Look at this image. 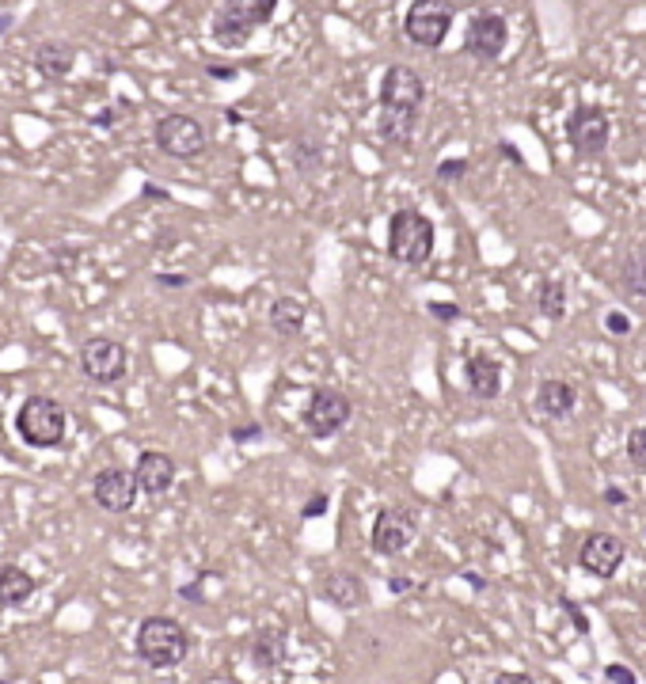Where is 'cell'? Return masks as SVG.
<instances>
[{"mask_svg":"<svg viewBox=\"0 0 646 684\" xmlns=\"http://www.w3.org/2000/svg\"><path fill=\"white\" fill-rule=\"evenodd\" d=\"M16 434L31 449H57V445H65V434H69L65 407L54 396H27L16 411Z\"/></svg>","mask_w":646,"mask_h":684,"instance_id":"obj_1","label":"cell"},{"mask_svg":"<svg viewBox=\"0 0 646 684\" xmlns=\"http://www.w3.org/2000/svg\"><path fill=\"white\" fill-rule=\"evenodd\" d=\"M190 635L187 627L171 616H149L137 627V658L152 669H171L187 658Z\"/></svg>","mask_w":646,"mask_h":684,"instance_id":"obj_2","label":"cell"},{"mask_svg":"<svg viewBox=\"0 0 646 684\" xmlns=\"http://www.w3.org/2000/svg\"><path fill=\"white\" fill-rule=\"evenodd\" d=\"M434 255V221L418 209H396L388 221V259L399 266H422Z\"/></svg>","mask_w":646,"mask_h":684,"instance_id":"obj_3","label":"cell"},{"mask_svg":"<svg viewBox=\"0 0 646 684\" xmlns=\"http://www.w3.org/2000/svg\"><path fill=\"white\" fill-rule=\"evenodd\" d=\"M453 19V0H411V8L403 16V35L422 50H437L453 31Z\"/></svg>","mask_w":646,"mask_h":684,"instance_id":"obj_4","label":"cell"},{"mask_svg":"<svg viewBox=\"0 0 646 684\" xmlns=\"http://www.w3.org/2000/svg\"><path fill=\"white\" fill-rule=\"evenodd\" d=\"M126 369H130V358H126L122 342L95 335L80 346V373L92 380L95 388H114L118 380H126Z\"/></svg>","mask_w":646,"mask_h":684,"instance_id":"obj_5","label":"cell"},{"mask_svg":"<svg viewBox=\"0 0 646 684\" xmlns=\"http://www.w3.org/2000/svg\"><path fill=\"white\" fill-rule=\"evenodd\" d=\"M152 133H156V145L175 160H194L209 145L206 126L198 118H190V114H160Z\"/></svg>","mask_w":646,"mask_h":684,"instance_id":"obj_6","label":"cell"},{"mask_svg":"<svg viewBox=\"0 0 646 684\" xmlns=\"http://www.w3.org/2000/svg\"><path fill=\"white\" fill-rule=\"evenodd\" d=\"M567 141L582 160H597L608 149V141H612L608 114L601 107H593V103H578L567 118Z\"/></svg>","mask_w":646,"mask_h":684,"instance_id":"obj_7","label":"cell"},{"mask_svg":"<svg viewBox=\"0 0 646 684\" xmlns=\"http://www.w3.org/2000/svg\"><path fill=\"white\" fill-rule=\"evenodd\" d=\"M350 415H354V403L342 396L339 388H316L304 407V430L316 441H327L350 422Z\"/></svg>","mask_w":646,"mask_h":684,"instance_id":"obj_8","label":"cell"},{"mask_svg":"<svg viewBox=\"0 0 646 684\" xmlns=\"http://www.w3.org/2000/svg\"><path fill=\"white\" fill-rule=\"evenodd\" d=\"M422 99H426V80L411 69V65H388L380 76V92L377 103L384 111H422Z\"/></svg>","mask_w":646,"mask_h":684,"instance_id":"obj_9","label":"cell"},{"mask_svg":"<svg viewBox=\"0 0 646 684\" xmlns=\"http://www.w3.org/2000/svg\"><path fill=\"white\" fill-rule=\"evenodd\" d=\"M418 532V517L415 510H407V506H384L377 513V521H373V551L377 555H399V551H407V544L415 540Z\"/></svg>","mask_w":646,"mask_h":684,"instance_id":"obj_10","label":"cell"},{"mask_svg":"<svg viewBox=\"0 0 646 684\" xmlns=\"http://www.w3.org/2000/svg\"><path fill=\"white\" fill-rule=\"evenodd\" d=\"M624 540L620 536H612V532H589L586 540H582V551H578V567L593 574V578H616V570L624 567Z\"/></svg>","mask_w":646,"mask_h":684,"instance_id":"obj_11","label":"cell"},{"mask_svg":"<svg viewBox=\"0 0 646 684\" xmlns=\"http://www.w3.org/2000/svg\"><path fill=\"white\" fill-rule=\"evenodd\" d=\"M510 42V23L498 16V12H479L468 23V35H464V54H472L475 61H498L502 50Z\"/></svg>","mask_w":646,"mask_h":684,"instance_id":"obj_12","label":"cell"},{"mask_svg":"<svg viewBox=\"0 0 646 684\" xmlns=\"http://www.w3.org/2000/svg\"><path fill=\"white\" fill-rule=\"evenodd\" d=\"M137 494H141L137 491V479H133V472H126V468H103L92 483L95 506L107 513H130L133 502H137Z\"/></svg>","mask_w":646,"mask_h":684,"instance_id":"obj_13","label":"cell"},{"mask_svg":"<svg viewBox=\"0 0 646 684\" xmlns=\"http://www.w3.org/2000/svg\"><path fill=\"white\" fill-rule=\"evenodd\" d=\"M175 475H179V464L175 456L164 453V449H145L133 464V479H137V491L149 494V498H160L175 487Z\"/></svg>","mask_w":646,"mask_h":684,"instance_id":"obj_14","label":"cell"},{"mask_svg":"<svg viewBox=\"0 0 646 684\" xmlns=\"http://www.w3.org/2000/svg\"><path fill=\"white\" fill-rule=\"evenodd\" d=\"M574 407H578V392H574V384L567 380L551 377V380H540V388H536V411L551 422H563V418L574 415Z\"/></svg>","mask_w":646,"mask_h":684,"instance_id":"obj_15","label":"cell"},{"mask_svg":"<svg viewBox=\"0 0 646 684\" xmlns=\"http://www.w3.org/2000/svg\"><path fill=\"white\" fill-rule=\"evenodd\" d=\"M464 380L475 399H498L502 392V365L491 354H472L464 361Z\"/></svg>","mask_w":646,"mask_h":684,"instance_id":"obj_16","label":"cell"},{"mask_svg":"<svg viewBox=\"0 0 646 684\" xmlns=\"http://www.w3.org/2000/svg\"><path fill=\"white\" fill-rule=\"evenodd\" d=\"M320 597L335 608H358L365 601V582L354 570H331V574H323Z\"/></svg>","mask_w":646,"mask_h":684,"instance_id":"obj_17","label":"cell"},{"mask_svg":"<svg viewBox=\"0 0 646 684\" xmlns=\"http://www.w3.org/2000/svg\"><path fill=\"white\" fill-rule=\"evenodd\" d=\"M73 61H76V50L69 42L46 38V42H38L35 46V69L46 76V80H65V76L73 73Z\"/></svg>","mask_w":646,"mask_h":684,"instance_id":"obj_18","label":"cell"},{"mask_svg":"<svg viewBox=\"0 0 646 684\" xmlns=\"http://www.w3.org/2000/svg\"><path fill=\"white\" fill-rule=\"evenodd\" d=\"M616 289L627 301L646 304V251H627L616 270Z\"/></svg>","mask_w":646,"mask_h":684,"instance_id":"obj_19","label":"cell"},{"mask_svg":"<svg viewBox=\"0 0 646 684\" xmlns=\"http://www.w3.org/2000/svg\"><path fill=\"white\" fill-rule=\"evenodd\" d=\"M415 126H418V114H411V111H384V107L377 111V137L384 145H392V149L411 145Z\"/></svg>","mask_w":646,"mask_h":684,"instance_id":"obj_20","label":"cell"},{"mask_svg":"<svg viewBox=\"0 0 646 684\" xmlns=\"http://www.w3.org/2000/svg\"><path fill=\"white\" fill-rule=\"evenodd\" d=\"M35 593V578L23 567H0V608H19L31 601Z\"/></svg>","mask_w":646,"mask_h":684,"instance_id":"obj_21","label":"cell"},{"mask_svg":"<svg viewBox=\"0 0 646 684\" xmlns=\"http://www.w3.org/2000/svg\"><path fill=\"white\" fill-rule=\"evenodd\" d=\"M247 654H251V662L259 665V669H278L285 658V631H274V627L259 631L251 639V646H247Z\"/></svg>","mask_w":646,"mask_h":684,"instance_id":"obj_22","label":"cell"},{"mask_svg":"<svg viewBox=\"0 0 646 684\" xmlns=\"http://www.w3.org/2000/svg\"><path fill=\"white\" fill-rule=\"evenodd\" d=\"M270 327L282 339H297L304 331V304L297 297H278V301L270 304Z\"/></svg>","mask_w":646,"mask_h":684,"instance_id":"obj_23","label":"cell"},{"mask_svg":"<svg viewBox=\"0 0 646 684\" xmlns=\"http://www.w3.org/2000/svg\"><path fill=\"white\" fill-rule=\"evenodd\" d=\"M251 31H255V27H247L244 19H236L232 12H225V8L213 16V42L225 46V50H240V46H247Z\"/></svg>","mask_w":646,"mask_h":684,"instance_id":"obj_24","label":"cell"},{"mask_svg":"<svg viewBox=\"0 0 646 684\" xmlns=\"http://www.w3.org/2000/svg\"><path fill=\"white\" fill-rule=\"evenodd\" d=\"M536 312H544L548 320H563L567 316V285L544 278L536 285Z\"/></svg>","mask_w":646,"mask_h":684,"instance_id":"obj_25","label":"cell"},{"mask_svg":"<svg viewBox=\"0 0 646 684\" xmlns=\"http://www.w3.org/2000/svg\"><path fill=\"white\" fill-rule=\"evenodd\" d=\"M225 12L244 19L247 27H263L278 12V0H225Z\"/></svg>","mask_w":646,"mask_h":684,"instance_id":"obj_26","label":"cell"},{"mask_svg":"<svg viewBox=\"0 0 646 684\" xmlns=\"http://www.w3.org/2000/svg\"><path fill=\"white\" fill-rule=\"evenodd\" d=\"M293 164H297V171H304V175L316 171L323 164V145L316 137H304L301 133V137L293 141Z\"/></svg>","mask_w":646,"mask_h":684,"instance_id":"obj_27","label":"cell"},{"mask_svg":"<svg viewBox=\"0 0 646 684\" xmlns=\"http://www.w3.org/2000/svg\"><path fill=\"white\" fill-rule=\"evenodd\" d=\"M627 460H631L639 472H646V426H639V430L627 434Z\"/></svg>","mask_w":646,"mask_h":684,"instance_id":"obj_28","label":"cell"},{"mask_svg":"<svg viewBox=\"0 0 646 684\" xmlns=\"http://www.w3.org/2000/svg\"><path fill=\"white\" fill-rule=\"evenodd\" d=\"M605 331L612 335V339H627L631 331H635V323H631V316L627 312H605Z\"/></svg>","mask_w":646,"mask_h":684,"instance_id":"obj_29","label":"cell"},{"mask_svg":"<svg viewBox=\"0 0 646 684\" xmlns=\"http://www.w3.org/2000/svg\"><path fill=\"white\" fill-rule=\"evenodd\" d=\"M426 312H430L437 323H456V320H460V304H453V301H430V304H426Z\"/></svg>","mask_w":646,"mask_h":684,"instance_id":"obj_30","label":"cell"},{"mask_svg":"<svg viewBox=\"0 0 646 684\" xmlns=\"http://www.w3.org/2000/svg\"><path fill=\"white\" fill-rule=\"evenodd\" d=\"M559 605H563V612L570 616L574 631H578V635H589V620H586V612H582V605H578V601H570V597H559Z\"/></svg>","mask_w":646,"mask_h":684,"instance_id":"obj_31","label":"cell"},{"mask_svg":"<svg viewBox=\"0 0 646 684\" xmlns=\"http://www.w3.org/2000/svg\"><path fill=\"white\" fill-rule=\"evenodd\" d=\"M441 183H453V179H464L468 175V160H441L434 171Z\"/></svg>","mask_w":646,"mask_h":684,"instance_id":"obj_32","label":"cell"},{"mask_svg":"<svg viewBox=\"0 0 646 684\" xmlns=\"http://www.w3.org/2000/svg\"><path fill=\"white\" fill-rule=\"evenodd\" d=\"M232 441H236V445L263 441V426H259V422H240V426H232Z\"/></svg>","mask_w":646,"mask_h":684,"instance_id":"obj_33","label":"cell"},{"mask_svg":"<svg viewBox=\"0 0 646 684\" xmlns=\"http://www.w3.org/2000/svg\"><path fill=\"white\" fill-rule=\"evenodd\" d=\"M605 677H608V684H639V677H635V669H627V665H620V662L608 665Z\"/></svg>","mask_w":646,"mask_h":684,"instance_id":"obj_34","label":"cell"},{"mask_svg":"<svg viewBox=\"0 0 646 684\" xmlns=\"http://www.w3.org/2000/svg\"><path fill=\"white\" fill-rule=\"evenodd\" d=\"M327 506H331V498H327L323 491H316V494H312V502H304V506H301V517H304V521H308V517H323V513H327Z\"/></svg>","mask_w":646,"mask_h":684,"instance_id":"obj_35","label":"cell"},{"mask_svg":"<svg viewBox=\"0 0 646 684\" xmlns=\"http://www.w3.org/2000/svg\"><path fill=\"white\" fill-rule=\"evenodd\" d=\"M152 282H156V289H164V293H171V289H187V285H190V274H156Z\"/></svg>","mask_w":646,"mask_h":684,"instance_id":"obj_36","label":"cell"},{"mask_svg":"<svg viewBox=\"0 0 646 684\" xmlns=\"http://www.w3.org/2000/svg\"><path fill=\"white\" fill-rule=\"evenodd\" d=\"M601 498H605V506H627V491L624 487H616V483H608Z\"/></svg>","mask_w":646,"mask_h":684,"instance_id":"obj_37","label":"cell"},{"mask_svg":"<svg viewBox=\"0 0 646 684\" xmlns=\"http://www.w3.org/2000/svg\"><path fill=\"white\" fill-rule=\"evenodd\" d=\"M213 80H236V65H209Z\"/></svg>","mask_w":646,"mask_h":684,"instance_id":"obj_38","label":"cell"},{"mask_svg":"<svg viewBox=\"0 0 646 684\" xmlns=\"http://www.w3.org/2000/svg\"><path fill=\"white\" fill-rule=\"evenodd\" d=\"M494 684H532V677L529 673H502Z\"/></svg>","mask_w":646,"mask_h":684,"instance_id":"obj_39","label":"cell"},{"mask_svg":"<svg viewBox=\"0 0 646 684\" xmlns=\"http://www.w3.org/2000/svg\"><path fill=\"white\" fill-rule=\"evenodd\" d=\"M388 589H392V593H407V589H411V582H407V578H392V582H388Z\"/></svg>","mask_w":646,"mask_h":684,"instance_id":"obj_40","label":"cell"},{"mask_svg":"<svg viewBox=\"0 0 646 684\" xmlns=\"http://www.w3.org/2000/svg\"><path fill=\"white\" fill-rule=\"evenodd\" d=\"M502 156H510L513 164H521V152L513 149V145H502Z\"/></svg>","mask_w":646,"mask_h":684,"instance_id":"obj_41","label":"cell"},{"mask_svg":"<svg viewBox=\"0 0 646 684\" xmlns=\"http://www.w3.org/2000/svg\"><path fill=\"white\" fill-rule=\"evenodd\" d=\"M145 198H160V202H164L168 194H164V190H160V187H152V183H149V187H145Z\"/></svg>","mask_w":646,"mask_h":684,"instance_id":"obj_42","label":"cell"},{"mask_svg":"<svg viewBox=\"0 0 646 684\" xmlns=\"http://www.w3.org/2000/svg\"><path fill=\"white\" fill-rule=\"evenodd\" d=\"M8 27H12V16H0V35H4Z\"/></svg>","mask_w":646,"mask_h":684,"instance_id":"obj_43","label":"cell"},{"mask_svg":"<svg viewBox=\"0 0 646 684\" xmlns=\"http://www.w3.org/2000/svg\"><path fill=\"white\" fill-rule=\"evenodd\" d=\"M0 684H12V681H0Z\"/></svg>","mask_w":646,"mask_h":684,"instance_id":"obj_44","label":"cell"}]
</instances>
